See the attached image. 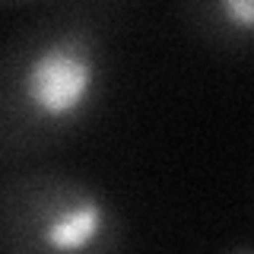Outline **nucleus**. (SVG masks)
Listing matches in <instances>:
<instances>
[{
	"mask_svg": "<svg viewBox=\"0 0 254 254\" xmlns=\"http://www.w3.org/2000/svg\"><path fill=\"white\" fill-rule=\"evenodd\" d=\"M175 16L206 51L222 58L254 54V0H175Z\"/></svg>",
	"mask_w": 254,
	"mask_h": 254,
	"instance_id": "3",
	"label": "nucleus"
},
{
	"mask_svg": "<svg viewBox=\"0 0 254 254\" xmlns=\"http://www.w3.org/2000/svg\"><path fill=\"white\" fill-rule=\"evenodd\" d=\"M76 3H83V6H89V10H95L99 16H105V19L118 22V19H121V13H124L130 3H137V0H76Z\"/></svg>",
	"mask_w": 254,
	"mask_h": 254,
	"instance_id": "4",
	"label": "nucleus"
},
{
	"mask_svg": "<svg viewBox=\"0 0 254 254\" xmlns=\"http://www.w3.org/2000/svg\"><path fill=\"white\" fill-rule=\"evenodd\" d=\"M111 26L64 0L0 42V172L48 159L95 121L111 79Z\"/></svg>",
	"mask_w": 254,
	"mask_h": 254,
	"instance_id": "1",
	"label": "nucleus"
},
{
	"mask_svg": "<svg viewBox=\"0 0 254 254\" xmlns=\"http://www.w3.org/2000/svg\"><path fill=\"white\" fill-rule=\"evenodd\" d=\"M229 248L232 251H254V242H232Z\"/></svg>",
	"mask_w": 254,
	"mask_h": 254,
	"instance_id": "6",
	"label": "nucleus"
},
{
	"mask_svg": "<svg viewBox=\"0 0 254 254\" xmlns=\"http://www.w3.org/2000/svg\"><path fill=\"white\" fill-rule=\"evenodd\" d=\"M124 245V210L95 178L48 159L0 172L3 254H111Z\"/></svg>",
	"mask_w": 254,
	"mask_h": 254,
	"instance_id": "2",
	"label": "nucleus"
},
{
	"mask_svg": "<svg viewBox=\"0 0 254 254\" xmlns=\"http://www.w3.org/2000/svg\"><path fill=\"white\" fill-rule=\"evenodd\" d=\"M42 3H64V0H0V6L6 10H22V6H42Z\"/></svg>",
	"mask_w": 254,
	"mask_h": 254,
	"instance_id": "5",
	"label": "nucleus"
}]
</instances>
